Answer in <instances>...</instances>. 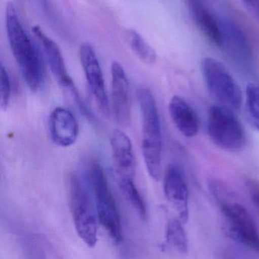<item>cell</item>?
<instances>
[{"mask_svg": "<svg viewBox=\"0 0 259 259\" xmlns=\"http://www.w3.org/2000/svg\"><path fill=\"white\" fill-rule=\"evenodd\" d=\"M112 102L114 117L119 124L126 125L131 119V91L129 78L123 65L114 61L111 65Z\"/></svg>", "mask_w": 259, "mask_h": 259, "instance_id": "11", "label": "cell"}, {"mask_svg": "<svg viewBox=\"0 0 259 259\" xmlns=\"http://www.w3.org/2000/svg\"><path fill=\"white\" fill-rule=\"evenodd\" d=\"M208 132L211 141L225 150H240L246 143L244 128L234 111L220 105L210 109Z\"/></svg>", "mask_w": 259, "mask_h": 259, "instance_id": "6", "label": "cell"}, {"mask_svg": "<svg viewBox=\"0 0 259 259\" xmlns=\"http://www.w3.org/2000/svg\"><path fill=\"white\" fill-rule=\"evenodd\" d=\"M250 193L252 200L259 208V184H251Z\"/></svg>", "mask_w": 259, "mask_h": 259, "instance_id": "23", "label": "cell"}, {"mask_svg": "<svg viewBox=\"0 0 259 259\" xmlns=\"http://www.w3.org/2000/svg\"><path fill=\"white\" fill-rule=\"evenodd\" d=\"M142 116L141 151L147 173L155 181L161 176L163 138L161 120L153 94L147 88L137 91Z\"/></svg>", "mask_w": 259, "mask_h": 259, "instance_id": "2", "label": "cell"}, {"mask_svg": "<svg viewBox=\"0 0 259 259\" xmlns=\"http://www.w3.org/2000/svg\"><path fill=\"white\" fill-rule=\"evenodd\" d=\"M119 187L125 199L129 202L143 220L147 218V207L134 182L133 178L119 177Z\"/></svg>", "mask_w": 259, "mask_h": 259, "instance_id": "17", "label": "cell"}, {"mask_svg": "<svg viewBox=\"0 0 259 259\" xmlns=\"http://www.w3.org/2000/svg\"><path fill=\"white\" fill-rule=\"evenodd\" d=\"M110 146L118 178H134L136 161L129 136L121 130H114L110 136Z\"/></svg>", "mask_w": 259, "mask_h": 259, "instance_id": "14", "label": "cell"}, {"mask_svg": "<svg viewBox=\"0 0 259 259\" xmlns=\"http://www.w3.org/2000/svg\"><path fill=\"white\" fill-rule=\"evenodd\" d=\"M32 30L42 45L47 63L55 78L66 90L74 87V82L68 74L59 46L51 38L47 36L39 26H33Z\"/></svg>", "mask_w": 259, "mask_h": 259, "instance_id": "13", "label": "cell"}, {"mask_svg": "<svg viewBox=\"0 0 259 259\" xmlns=\"http://www.w3.org/2000/svg\"><path fill=\"white\" fill-rule=\"evenodd\" d=\"M79 56L87 82L96 103L102 112L108 113L109 106L107 91L103 71L95 51L90 44H84L81 47Z\"/></svg>", "mask_w": 259, "mask_h": 259, "instance_id": "9", "label": "cell"}, {"mask_svg": "<svg viewBox=\"0 0 259 259\" xmlns=\"http://www.w3.org/2000/svg\"><path fill=\"white\" fill-rule=\"evenodd\" d=\"M68 195L76 232L87 246L94 247L99 223L97 209L89 189L76 174H71L68 178Z\"/></svg>", "mask_w": 259, "mask_h": 259, "instance_id": "3", "label": "cell"}, {"mask_svg": "<svg viewBox=\"0 0 259 259\" xmlns=\"http://www.w3.org/2000/svg\"><path fill=\"white\" fill-rule=\"evenodd\" d=\"M6 25L11 50L23 79L29 90L36 92L41 88L44 77L42 61L12 2L6 6Z\"/></svg>", "mask_w": 259, "mask_h": 259, "instance_id": "1", "label": "cell"}, {"mask_svg": "<svg viewBox=\"0 0 259 259\" xmlns=\"http://www.w3.org/2000/svg\"><path fill=\"white\" fill-rule=\"evenodd\" d=\"M88 178L92 189L99 223L109 237L120 243L123 234L120 213L101 166L97 162L90 164Z\"/></svg>", "mask_w": 259, "mask_h": 259, "instance_id": "4", "label": "cell"}, {"mask_svg": "<svg viewBox=\"0 0 259 259\" xmlns=\"http://www.w3.org/2000/svg\"><path fill=\"white\" fill-rule=\"evenodd\" d=\"M169 112L173 124L186 137H195L199 132V119L193 108L184 99L174 96L169 103Z\"/></svg>", "mask_w": 259, "mask_h": 259, "instance_id": "15", "label": "cell"}, {"mask_svg": "<svg viewBox=\"0 0 259 259\" xmlns=\"http://www.w3.org/2000/svg\"><path fill=\"white\" fill-rule=\"evenodd\" d=\"M193 19L204 34L217 47L221 40L220 18H217L204 4L202 0H189Z\"/></svg>", "mask_w": 259, "mask_h": 259, "instance_id": "16", "label": "cell"}, {"mask_svg": "<svg viewBox=\"0 0 259 259\" xmlns=\"http://www.w3.org/2000/svg\"><path fill=\"white\" fill-rule=\"evenodd\" d=\"M248 10L259 21V0H242Z\"/></svg>", "mask_w": 259, "mask_h": 259, "instance_id": "22", "label": "cell"}, {"mask_svg": "<svg viewBox=\"0 0 259 259\" xmlns=\"http://www.w3.org/2000/svg\"><path fill=\"white\" fill-rule=\"evenodd\" d=\"M49 130L53 143L59 147L72 146L79 137V127L75 115L65 108L57 107L49 118Z\"/></svg>", "mask_w": 259, "mask_h": 259, "instance_id": "12", "label": "cell"}, {"mask_svg": "<svg viewBox=\"0 0 259 259\" xmlns=\"http://www.w3.org/2000/svg\"><path fill=\"white\" fill-rule=\"evenodd\" d=\"M125 38L131 50L142 62L150 65L156 62V52L138 32L129 29L125 33Z\"/></svg>", "mask_w": 259, "mask_h": 259, "instance_id": "18", "label": "cell"}, {"mask_svg": "<svg viewBox=\"0 0 259 259\" xmlns=\"http://www.w3.org/2000/svg\"><path fill=\"white\" fill-rule=\"evenodd\" d=\"M10 98V77L3 64H1L0 66V105L3 110L7 109Z\"/></svg>", "mask_w": 259, "mask_h": 259, "instance_id": "21", "label": "cell"}, {"mask_svg": "<svg viewBox=\"0 0 259 259\" xmlns=\"http://www.w3.org/2000/svg\"><path fill=\"white\" fill-rule=\"evenodd\" d=\"M201 68L211 97L220 106L238 110L243 101L242 91L226 66L214 58L205 57L201 62Z\"/></svg>", "mask_w": 259, "mask_h": 259, "instance_id": "5", "label": "cell"}, {"mask_svg": "<svg viewBox=\"0 0 259 259\" xmlns=\"http://www.w3.org/2000/svg\"><path fill=\"white\" fill-rule=\"evenodd\" d=\"M228 223V236L237 243L259 252V233L255 222L245 207L237 202L218 199Z\"/></svg>", "mask_w": 259, "mask_h": 259, "instance_id": "7", "label": "cell"}, {"mask_svg": "<svg viewBox=\"0 0 259 259\" xmlns=\"http://www.w3.org/2000/svg\"><path fill=\"white\" fill-rule=\"evenodd\" d=\"M246 94V109L249 121L259 131V83H249Z\"/></svg>", "mask_w": 259, "mask_h": 259, "instance_id": "20", "label": "cell"}, {"mask_svg": "<svg viewBox=\"0 0 259 259\" xmlns=\"http://www.w3.org/2000/svg\"><path fill=\"white\" fill-rule=\"evenodd\" d=\"M220 23L221 40L219 47L240 68L249 69L252 63V50L244 33L233 21L220 18Z\"/></svg>", "mask_w": 259, "mask_h": 259, "instance_id": "8", "label": "cell"}, {"mask_svg": "<svg viewBox=\"0 0 259 259\" xmlns=\"http://www.w3.org/2000/svg\"><path fill=\"white\" fill-rule=\"evenodd\" d=\"M164 191L168 202L177 211L179 219L187 223L190 217L189 188L183 171L177 165H170L164 178Z\"/></svg>", "mask_w": 259, "mask_h": 259, "instance_id": "10", "label": "cell"}, {"mask_svg": "<svg viewBox=\"0 0 259 259\" xmlns=\"http://www.w3.org/2000/svg\"><path fill=\"white\" fill-rule=\"evenodd\" d=\"M165 238L167 244L177 252L187 254L189 240L183 228V223L178 219H172L166 227Z\"/></svg>", "mask_w": 259, "mask_h": 259, "instance_id": "19", "label": "cell"}]
</instances>
